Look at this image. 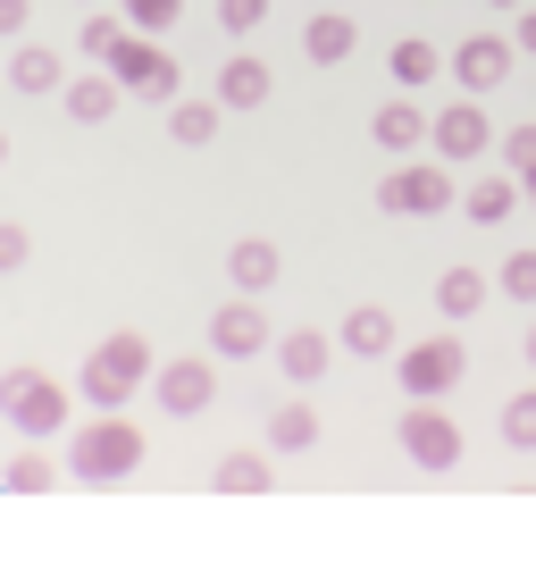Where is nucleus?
<instances>
[{
  "instance_id": "dca6fc26",
  "label": "nucleus",
  "mask_w": 536,
  "mask_h": 570,
  "mask_svg": "<svg viewBox=\"0 0 536 570\" xmlns=\"http://www.w3.org/2000/svg\"><path fill=\"white\" fill-rule=\"evenodd\" d=\"M218 118H227V101H218V92H210V101H185V92H177V101H168V142H177V151H210V142H218Z\"/></svg>"
},
{
  "instance_id": "9b49d317",
  "label": "nucleus",
  "mask_w": 536,
  "mask_h": 570,
  "mask_svg": "<svg viewBox=\"0 0 536 570\" xmlns=\"http://www.w3.org/2000/svg\"><path fill=\"white\" fill-rule=\"evenodd\" d=\"M512 42H503V35H461V42H453V85H461V92H495L503 85V76H512Z\"/></svg>"
},
{
  "instance_id": "1a4fd4ad",
  "label": "nucleus",
  "mask_w": 536,
  "mask_h": 570,
  "mask_svg": "<svg viewBox=\"0 0 536 570\" xmlns=\"http://www.w3.org/2000/svg\"><path fill=\"white\" fill-rule=\"evenodd\" d=\"M268 344H277V327H268L260 294H235L227 311H210V353L218 361H251V353H268Z\"/></svg>"
},
{
  "instance_id": "ddd939ff",
  "label": "nucleus",
  "mask_w": 536,
  "mask_h": 570,
  "mask_svg": "<svg viewBox=\"0 0 536 570\" xmlns=\"http://www.w3.org/2000/svg\"><path fill=\"white\" fill-rule=\"evenodd\" d=\"M277 277H286V252L268 244V235H244V244H227V285H235V294H268Z\"/></svg>"
},
{
  "instance_id": "cd10ccee",
  "label": "nucleus",
  "mask_w": 536,
  "mask_h": 570,
  "mask_svg": "<svg viewBox=\"0 0 536 570\" xmlns=\"http://www.w3.org/2000/svg\"><path fill=\"white\" fill-rule=\"evenodd\" d=\"M495 285L512 294V303H536V244H512V252H503Z\"/></svg>"
},
{
  "instance_id": "4c0bfd02",
  "label": "nucleus",
  "mask_w": 536,
  "mask_h": 570,
  "mask_svg": "<svg viewBox=\"0 0 536 570\" xmlns=\"http://www.w3.org/2000/svg\"><path fill=\"white\" fill-rule=\"evenodd\" d=\"M486 9H519V0H486Z\"/></svg>"
},
{
  "instance_id": "72a5a7b5",
  "label": "nucleus",
  "mask_w": 536,
  "mask_h": 570,
  "mask_svg": "<svg viewBox=\"0 0 536 570\" xmlns=\"http://www.w3.org/2000/svg\"><path fill=\"white\" fill-rule=\"evenodd\" d=\"M26 18H34V0H0V42H18Z\"/></svg>"
},
{
  "instance_id": "58836bf2",
  "label": "nucleus",
  "mask_w": 536,
  "mask_h": 570,
  "mask_svg": "<svg viewBox=\"0 0 536 570\" xmlns=\"http://www.w3.org/2000/svg\"><path fill=\"white\" fill-rule=\"evenodd\" d=\"M85 9H92V0H85Z\"/></svg>"
},
{
  "instance_id": "4468645a",
  "label": "nucleus",
  "mask_w": 536,
  "mask_h": 570,
  "mask_svg": "<svg viewBox=\"0 0 536 570\" xmlns=\"http://www.w3.org/2000/svg\"><path fill=\"white\" fill-rule=\"evenodd\" d=\"M344 353H360V361L403 353V327H394V311H386V303H353V311H344Z\"/></svg>"
},
{
  "instance_id": "20e7f679",
  "label": "nucleus",
  "mask_w": 536,
  "mask_h": 570,
  "mask_svg": "<svg viewBox=\"0 0 536 570\" xmlns=\"http://www.w3.org/2000/svg\"><path fill=\"white\" fill-rule=\"evenodd\" d=\"M394 377H403V394H411V403H445V394L469 377V353H461V336L403 344V353H394Z\"/></svg>"
},
{
  "instance_id": "a211bd4d",
  "label": "nucleus",
  "mask_w": 536,
  "mask_h": 570,
  "mask_svg": "<svg viewBox=\"0 0 536 570\" xmlns=\"http://www.w3.org/2000/svg\"><path fill=\"white\" fill-rule=\"evenodd\" d=\"M59 101H68V118H76V126H101V118H118L126 85H118L109 68H92V76H68V92H59Z\"/></svg>"
},
{
  "instance_id": "c756f323",
  "label": "nucleus",
  "mask_w": 536,
  "mask_h": 570,
  "mask_svg": "<svg viewBox=\"0 0 536 570\" xmlns=\"http://www.w3.org/2000/svg\"><path fill=\"white\" fill-rule=\"evenodd\" d=\"M268 26V0H218V35L227 42H251Z\"/></svg>"
},
{
  "instance_id": "2f4dec72",
  "label": "nucleus",
  "mask_w": 536,
  "mask_h": 570,
  "mask_svg": "<svg viewBox=\"0 0 536 570\" xmlns=\"http://www.w3.org/2000/svg\"><path fill=\"white\" fill-rule=\"evenodd\" d=\"M118 9L143 26V35H177V18H185V0H118Z\"/></svg>"
},
{
  "instance_id": "9d476101",
  "label": "nucleus",
  "mask_w": 536,
  "mask_h": 570,
  "mask_svg": "<svg viewBox=\"0 0 536 570\" xmlns=\"http://www.w3.org/2000/svg\"><path fill=\"white\" fill-rule=\"evenodd\" d=\"M428 142H436V160H453V168H469L495 142V126H486V109L478 101H453V109H436V126H428Z\"/></svg>"
},
{
  "instance_id": "f704fd0d",
  "label": "nucleus",
  "mask_w": 536,
  "mask_h": 570,
  "mask_svg": "<svg viewBox=\"0 0 536 570\" xmlns=\"http://www.w3.org/2000/svg\"><path fill=\"white\" fill-rule=\"evenodd\" d=\"M519 51L536 59V9H519Z\"/></svg>"
},
{
  "instance_id": "6e6552de",
  "label": "nucleus",
  "mask_w": 536,
  "mask_h": 570,
  "mask_svg": "<svg viewBox=\"0 0 536 570\" xmlns=\"http://www.w3.org/2000/svg\"><path fill=\"white\" fill-rule=\"evenodd\" d=\"M151 394H160L168 420H201V411H210V394H218V370H210L201 353H177V361H160V370H151Z\"/></svg>"
},
{
  "instance_id": "423d86ee",
  "label": "nucleus",
  "mask_w": 536,
  "mask_h": 570,
  "mask_svg": "<svg viewBox=\"0 0 536 570\" xmlns=\"http://www.w3.org/2000/svg\"><path fill=\"white\" fill-rule=\"evenodd\" d=\"M109 76H118V85H126V92H135V101H160V109H168V101H177V92H185V76H177V59H168V51H160V42H151V35H143V26H135V35H126V42H118V51H109Z\"/></svg>"
},
{
  "instance_id": "f8f14e48",
  "label": "nucleus",
  "mask_w": 536,
  "mask_h": 570,
  "mask_svg": "<svg viewBox=\"0 0 536 570\" xmlns=\"http://www.w3.org/2000/svg\"><path fill=\"white\" fill-rule=\"evenodd\" d=\"M260 445L268 453H310L319 445V403H310V394H286V403L260 420Z\"/></svg>"
},
{
  "instance_id": "a878e982",
  "label": "nucleus",
  "mask_w": 536,
  "mask_h": 570,
  "mask_svg": "<svg viewBox=\"0 0 536 570\" xmlns=\"http://www.w3.org/2000/svg\"><path fill=\"white\" fill-rule=\"evenodd\" d=\"M126 35H135V18H126V9H118V18H101V9H92V18H85V35H76V51H85L92 68H109V51H118Z\"/></svg>"
},
{
  "instance_id": "7ed1b4c3",
  "label": "nucleus",
  "mask_w": 536,
  "mask_h": 570,
  "mask_svg": "<svg viewBox=\"0 0 536 570\" xmlns=\"http://www.w3.org/2000/svg\"><path fill=\"white\" fill-rule=\"evenodd\" d=\"M0 420L18 436H34V445H51L68 428V386H51L42 370H0Z\"/></svg>"
},
{
  "instance_id": "412c9836",
  "label": "nucleus",
  "mask_w": 536,
  "mask_h": 570,
  "mask_svg": "<svg viewBox=\"0 0 536 570\" xmlns=\"http://www.w3.org/2000/svg\"><path fill=\"white\" fill-rule=\"evenodd\" d=\"M353 42H360V26L344 18V9H327V18L302 26V51L319 59V68H344V59H353Z\"/></svg>"
},
{
  "instance_id": "473e14b6",
  "label": "nucleus",
  "mask_w": 536,
  "mask_h": 570,
  "mask_svg": "<svg viewBox=\"0 0 536 570\" xmlns=\"http://www.w3.org/2000/svg\"><path fill=\"white\" fill-rule=\"evenodd\" d=\"M34 261V235L18 227V218H0V277H9V268H26Z\"/></svg>"
},
{
  "instance_id": "4be33fe9",
  "label": "nucleus",
  "mask_w": 536,
  "mask_h": 570,
  "mask_svg": "<svg viewBox=\"0 0 536 570\" xmlns=\"http://www.w3.org/2000/svg\"><path fill=\"white\" fill-rule=\"evenodd\" d=\"M210 487L218 495H268V487H277V462H268V453H227V462L210 470Z\"/></svg>"
},
{
  "instance_id": "5701e85b",
  "label": "nucleus",
  "mask_w": 536,
  "mask_h": 570,
  "mask_svg": "<svg viewBox=\"0 0 536 570\" xmlns=\"http://www.w3.org/2000/svg\"><path fill=\"white\" fill-rule=\"evenodd\" d=\"M436 311H445L453 327L478 320V311H486V277H478V268H445V277H436Z\"/></svg>"
},
{
  "instance_id": "e433bc0d",
  "label": "nucleus",
  "mask_w": 536,
  "mask_h": 570,
  "mask_svg": "<svg viewBox=\"0 0 536 570\" xmlns=\"http://www.w3.org/2000/svg\"><path fill=\"white\" fill-rule=\"evenodd\" d=\"M0 168H9V135H0Z\"/></svg>"
},
{
  "instance_id": "f3484780",
  "label": "nucleus",
  "mask_w": 536,
  "mask_h": 570,
  "mask_svg": "<svg viewBox=\"0 0 536 570\" xmlns=\"http://www.w3.org/2000/svg\"><path fill=\"white\" fill-rule=\"evenodd\" d=\"M327 361H336V344H327L319 327H294V336H277V370H286V386H319Z\"/></svg>"
},
{
  "instance_id": "f257e3e1",
  "label": "nucleus",
  "mask_w": 536,
  "mask_h": 570,
  "mask_svg": "<svg viewBox=\"0 0 536 570\" xmlns=\"http://www.w3.org/2000/svg\"><path fill=\"white\" fill-rule=\"evenodd\" d=\"M151 370H160V361H151V344L135 336V327H118V336H101V344L85 353V377H76V386H85L92 411H126V394L151 386Z\"/></svg>"
},
{
  "instance_id": "c9c22d12",
  "label": "nucleus",
  "mask_w": 536,
  "mask_h": 570,
  "mask_svg": "<svg viewBox=\"0 0 536 570\" xmlns=\"http://www.w3.org/2000/svg\"><path fill=\"white\" fill-rule=\"evenodd\" d=\"M528 370H536V327H528Z\"/></svg>"
},
{
  "instance_id": "b1692460",
  "label": "nucleus",
  "mask_w": 536,
  "mask_h": 570,
  "mask_svg": "<svg viewBox=\"0 0 536 570\" xmlns=\"http://www.w3.org/2000/svg\"><path fill=\"white\" fill-rule=\"evenodd\" d=\"M512 202H519V177L503 168V177H478V185H469V194H461V210L478 218V227H503V218H512Z\"/></svg>"
},
{
  "instance_id": "39448f33",
  "label": "nucleus",
  "mask_w": 536,
  "mask_h": 570,
  "mask_svg": "<svg viewBox=\"0 0 536 570\" xmlns=\"http://www.w3.org/2000/svg\"><path fill=\"white\" fill-rule=\"evenodd\" d=\"M377 210L386 218H436V210H453V160L436 168V160H403L394 177H377Z\"/></svg>"
},
{
  "instance_id": "393cba45",
  "label": "nucleus",
  "mask_w": 536,
  "mask_h": 570,
  "mask_svg": "<svg viewBox=\"0 0 536 570\" xmlns=\"http://www.w3.org/2000/svg\"><path fill=\"white\" fill-rule=\"evenodd\" d=\"M436 68H445V51H436V42H394V85L403 92H419V85H436Z\"/></svg>"
},
{
  "instance_id": "7c9ffc66",
  "label": "nucleus",
  "mask_w": 536,
  "mask_h": 570,
  "mask_svg": "<svg viewBox=\"0 0 536 570\" xmlns=\"http://www.w3.org/2000/svg\"><path fill=\"white\" fill-rule=\"evenodd\" d=\"M503 168L536 194V126H512V135H503Z\"/></svg>"
},
{
  "instance_id": "f03ea898",
  "label": "nucleus",
  "mask_w": 536,
  "mask_h": 570,
  "mask_svg": "<svg viewBox=\"0 0 536 570\" xmlns=\"http://www.w3.org/2000/svg\"><path fill=\"white\" fill-rule=\"evenodd\" d=\"M135 462H143V428L126 411H101L92 428H76V445H68V479H85V487L135 479Z\"/></svg>"
},
{
  "instance_id": "c85d7f7f",
  "label": "nucleus",
  "mask_w": 536,
  "mask_h": 570,
  "mask_svg": "<svg viewBox=\"0 0 536 570\" xmlns=\"http://www.w3.org/2000/svg\"><path fill=\"white\" fill-rule=\"evenodd\" d=\"M503 445H512V453H536V386H519L512 403H503Z\"/></svg>"
},
{
  "instance_id": "0eeeda50",
  "label": "nucleus",
  "mask_w": 536,
  "mask_h": 570,
  "mask_svg": "<svg viewBox=\"0 0 536 570\" xmlns=\"http://www.w3.org/2000/svg\"><path fill=\"white\" fill-rule=\"evenodd\" d=\"M394 445L411 453L419 470H453V462H461V428H453V411H436V403H403Z\"/></svg>"
},
{
  "instance_id": "2eb2a0df",
  "label": "nucleus",
  "mask_w": 536,
  "mask_h": 570,
  "mask_svg": "<svg viewBox=\"0 0 536 570\" xmlns=\"http://www.w3.org/2000/svg\"><path fill=\"white\" fill-rule=\"evenodd\" d=\"M428 126H436V109H419V101H386L369 118V135H377V151H394V160H411L419 142H428Z\"/></svg>"
},
{
  "instance_id": "bb28decb",
  "label": "nucleus",
  "mask_w": 536,
  "mask_h": 570,
  "mask_svg": "<svg viewBox=\"0 0 536 570\" xmlns=\"http://www.w3.org/2000/svg\"><path fill=\"white\" fill-rule=\"evenodd\" d=\"M0 487H9V495H42V487H51V453L34 445V436H26V453L9 470H0Z\"/></svg>"
},
{
  "instance_id": "aec40b11",
  "label": "nucleus",
  "mask_w": 536,
  "mask_h": 570,
  "mask_svg": "<svg viewBox=\"0 0 536 570\" xmlns=\"http://www.w3.org/2000/svg\"><path fill=\"white\" fill-rule=\"evenodd\" d=\"M9 85H18V92H68V59H59L51 42H18V59H9Z\"/></svg>"
},
{
  "instance_id": "6ab92c4d",
  "label": "nucleus",
  "mask_w": 536,
  "mask_h": 570,
  "mask_svg": "<svg viewBox=\"0 0 536 570\" xmlns=\"http://www.w3.org/2000/svg\"><path fill=\"white\" fill-rule=\"evenodd\" d=\"M268 92H277V76H268V59H251V51H235L227 68H218V101L227 109H260Z\"/></svg>"
}]
</instances>
